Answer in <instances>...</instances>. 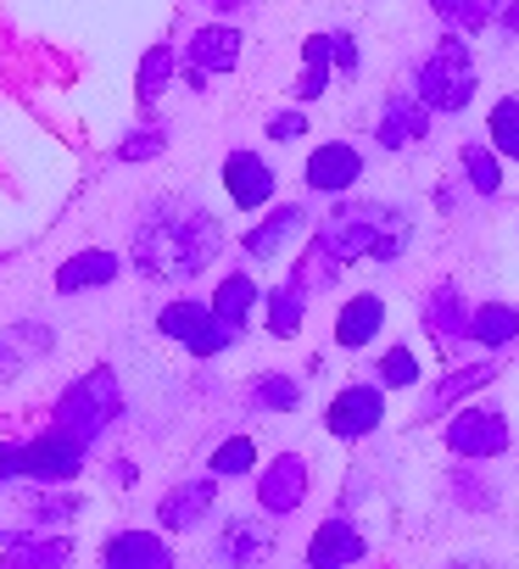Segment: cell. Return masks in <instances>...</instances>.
<instances>
[{
	"instance_id": "cell-1",
	"label": "cell",
	"mask_w": 519,
	"mask_h": 569,
	"mask_svg": "<svg viewBox=\"0 0 519 569\" xmlns=\"http://www.w3.org/2000/svg\"><path fill=\"white\" fill-rule=\"evenodd\" d=\"M218 251H223L218 218L207 207L173 196L140 218L129 257L146 279H196V273H207V262H218Z\"/></svg>"
},
{
	"instance_id": "cell-2",
	"label": "cell",
	"mask_w": 519,
	"mask_h": 569,
	"mask_svg": "<svg viewBox=\"0 0 519 569\" xmlns=\"http://www.w3.org/2000/svg\"><path fill=\"white\" fill-rule=\"evenodd\" d=\"M408 212L386 207V201H341L325 223H319V240L341 257V262H358V257H375V262H397L408 251Z\"/></svg>"
},
{
	"instance_id": "cell-3",
	"label": "cell",
	"mask_w": 519,
	"mask_h": 569,
	"mask_svg": "<svg viewBox=\"0 0 519 569\" xmlns=\"http://www.w3.org/2000/svg\"><path fill=\"white\" fill-rule=\"evenodd\" d=\"M475 84L480 79H475V57L463 40H441L419 68V101L430 112H463L475 101Z\"/></svg>"
},
{
	"instance_id": "cell-4",
	"label": "cell",
	"mask_w": 519,
	"mask_h": 569,
	"mask_svg": "<svg viewBox=\"0 0 519 569\" xmlns=\"http://www.w3.org/2000/svg\"><path fill=\"white\" fill-rule=\"evenodd\" d=\"M123 413V391H118V375L112 369H90L84 380H73L57 402V425L62 430H79L84 441H96L112 419Z\"/></svg>"
},
{
	"instance_id": "cell-5",
	"label": "cell",
	"mask_w": 519,
	"mask_h": 569,
	"mask_svg": "<svg viewBox=\"0 0 519 569\" xmlns=\"http://www.w3.org/2000/svg\"><path fill=\"white\" fill-rule=\"evenodd\" d=\"M157 330L168 336V341H179L190 358H218V352H229L234 347V325H223L218 313H212V302H168L162 313H157Z\"/></svg>"
},
{
	"instance_id": "cell-6",
	"label": "cell",
	"mask_w": 519,
	"mask_h": 569,
	"mask_svg": "<svg viewBox=\"0 0 519 569\" xmlns=\"http://www.w3.org/2000/svg\"><path fill=\"white\" fill-rule=\"evenodd\" d=\"M84 458H90V441H84L79 430H62V425H57V430L23 441V480H51V486L79 480Z\"/></svg>"
},
{
	"instance_id": "cell-7",
	"label": "cell",
	"mask_w": 519,
	"mask_h": 569,
	"mask_svg": "<svg viewBox=\"0 0 519 569\" xmlns=\"http://www.w3.org/2000/svg\"><path fill=\"white\" fill-rule=\"evenodd\" d=\"M447 447L458 458H497L508 452V419L497 408H463L447 419Z\"/></svg>"
},
{
	"instance_id": "cell-8",
	"label": "cell",
	"mask_w": 519,
	"mask_h": 569,
	"mask_svg": "<svg viewBox=\"0 0 519 569\" xmlns=\"http://www.w3.org/2000/svg\"><path fill=\"white\" fill-rule=\"evenodd\" d=\"M380 419H386V397H380V386H347V391L330 402V413H325L330 436H341V441H363V436H375Z\"/></svg>"
},
{
	"instance_id": "cell-9",
	"label": "cell",
	"mask_w": 519,
	"mask_h": 569,
	"mask_svg": "<svg viewBox=\"0 0 519 569\" xmlns=\"http://www.w3.org/2000/svg\"><path fill=\"white\" fill-rule=\"evenodd\" d=\"M223 190L240 212H257V207L275 201V168L257 151H229L223 157Z\"/></svg>"
},
{
	"instance_id": "cell-10",
	"label": "cell",
	"mask_w": 519,
	"mask_h": 569,
	"mask_svg": "<svg viewBox=\"0 0 519 569\" xmlns=\"http://www.w3.org/2000/svg\"><path fill=\"white\" fill-rule=\"evenodd\" d=\"M240 62V29L229 23H207L190 40V90H207L212 73H229Z\"/></svg>"
},
{
	"instance_id": "cell-11",
	"label": "cell",
	"mask_w": 519,
	"mask_h": 569,
	"mask_svg": "<svg viewBox=\"0 0 519 569\" xmlns=\"http://www.w3.org/2000/svg\"><path fill=\"white\" fill-rule=\"evenodd\" d=\"M308 190H319V196H347L358 179H363V157H358V146H347V140H330V146H319L313 157H308Z\"/></svg>"
},
{
	"instance_id": "cell-12",
	"label": "cell",
	"mask_w": 519,
	"mask_h": 569,
	"mask_svg": "<svg viewBox=\"0 0 519 569\" xmlns=\"http://www.w3.org/2000/svg\"><path fill=\"white\" fill-rule=\"evenodd\" d=\"M302 497H308V463L297 452L275 458L263 475H257V502H263L269 513H297Z\"/></svg>"
},
{
	"instance_id": "cell-13",
	"label": "cell",
	"mask_w": 519,
	"mask_h": 569,
	"mask_svg": "<svg viewBox=\"0 0 519 569\" xmlns=\"http://www.w3.org/2000/svg\"><path fill=\"white\" fill-rule=\"evenodd\" d=\"M425 134H430V107H425L419 96H391L386 112H380L375 140H380L386 151H408V146H419Z\"/></svg>"
},
{
	"instance_id": "cell-14",
	"label": "cell",
	"mask_w": 519,
	"mask_h": 569,
	"mask_svg": "<svg viewBox=\"0 0 519 569\" xmlns=\"http://www.w3.org/2000/svg\"><path fill=\"white\" fill-rule=\"evenodd\" d=\"M101 563L107 569H168L173 563V547L157 530H118L101 547Z\"/></svg>"
},
{
	"instance_id": "cell-15",
	"label": "cell",
	"mask_w": 519,
	"mask_h": 569,
	"mask_svg": "<svg viewBox=\"0 0 519 569\" xmlns=\"http://www.w3.org/2000/svg\"><path fill=\"white\" fill-rule=\"evenodd\" d=\"M297 234H308V207H275V212H269L263 223H257L240 246H246V257H251V262H275Z\"/></svg>"
},
{
	"instance_id": "cell-16",
	"label": "cell",
	"mask_w": 519,
	"mask_h": 569,
	"mask_svg": "<svg viewBox=\"0 0 519 569\" xmlns=\"http://www.w3.org/2000/svg\"><path fill=\"white\" fill-rule=\"evenodd\" d=\"M212 502H218V486L212 480H184V486H173L157 502V519H162V530H196L212 513Z\"/></svg>"
},
{
	"instance_id": "cell-17",
	"label": "cell",
	"mask_w": 519,
	"mask_h": 569,
	"mask_svg": "<svg viewBox=\"0 0 519 569\" xmlns=\"http://www.w3.org/2000/svg\"><path fill=\"white\" fill-rule=\"evenodd\" d=\"M363 552H369V547H363V530H358V525H347V519L319 525V530H313V541H308V563H313V569L358 563Z\"/></svg>"
},
{
	"instance_id": "cell-18",
	"label": "cell",
	"mask_w": 519,
	"mask_h": 569,
	"mask_svg": "<svg viewBox=\"0 0 519 569\" xmlns=\"http://www.w3.org/2000/svg\"><path fill=\"white\" fill-rule=\"evenodd\" d=\"M123 268L118 251H73L62 268H57V291L73 297V291H96V284H112Z\"/></svg>"
},
{
	"instance_id": "cell-19",
	"label": "cell",
	"mask_w": 519,
	"mask_h": 569,
	"mask_svg": "<svg viewBox=\"0 0 519 569\" xmlns=\"http://www.w3.org/2000/svg\"><path fill=\"white\" fill-rule=\"evenodd\" d=\"M40 358H51V330H46V325H18V330L0 336V380L23 375V369L40 363Z\"/></svg>"
},
{
	"instance_id": "cell-20",
	"label": "cell",
	"mask_w": 519,
	"mask_h": 569,
	"mask_svg": "<svg viewBox=\"0 0 519 569\" xmlns=\"http://www.w3.org/2000/svg\"><path fill=\"white\" fill-rule=\"evenodd\" d=\"M425 330H430L441 347H458V341H469V308H463V297L452 291V284L430 291V302H425Z\"/></svg>"
},
{
	"instance_id": "cell-21",
	"label": "cell",
	"mask_w": 519,
	"mask_h": 569,
	"mask_svg": "<svg viewBox=\"0 0 519 569\" xmlns=\"http://www.w3.org/2000/svg\"><path fill=\"white\" fill-rule=\"evenodd\" d=\"M380 325H386V302L363 291V297H352V302L336 313V341L358 352V347H369V341L380 336Z\"/></svg>"
},
{
	"instance_id": "cell-22",
	"label": "cell",
	"mask_w": 519,
	"mask_h": 569,
	"mask_svg": "<svg viewBox=\"0 0 519 569\" xmlns=\"http://www.w3.org/2000/svg\"><path fill=\"white\" fill-rule=\"evenodd\" d=\"M469 341H480V347H508V341H519V308H508V302H486V308H475L469 313Z\"/></svg>"
},
{
	"instance_id": "cell-23",
	"label": "cell",
	"mask_w": 519,
	"mask_h": 569,
	"mask_svg": "<svg viewBox=\"0 0 519 569\" xmlns=\"http://www.w3.org/2000/svg\"><path fill=\"white\" fill-rule=\"evenodd\" d=\"M251 308H257V284H251V273H223V279H218V291H212V313H218L223 325L246 330Z\"/></svg>"
},
{
	"instance_id": "cell-24",
	"label": "cell",
	"mask_w": 519,
	"mask_h": 569,
	"mask_svg": "<svg viewBox=\"0 0 519 569\" xmlns=\"http://www.w3.org/2000/svg\"><path fill=\"white\" fill-rule=\"evenodd\" d=\"M302 319H308V284L302 279H286L280 291H269V330L280 341H291L302 330Z\"/></svg>"
},
{
	"instance_id": "cell-25",
	"label": "cell",
	"mask_w": 519,
	"mask_h": 569,
	"mask_svg": "<svg viewBox=\"0 0 519 569\" xmlns=\"http://www.w3.org/2000/svg\"><path fill=\"white\" fill-rule=\"evenodd\" d=\"M330 34H313L308 46H302V73H297V101H319L325 90H330Z\"/></svg>"
},
{
	"instance_id": "cell-26",
	"label": "cell",
	"mask_w": 519,
	"mask_h": 569,
	"mask_svg": "<svg viewBox=\"0 0 519 569\" xmlns=\"http://www.w3.org/2000/svg\"><path fill=\"white\" fill-rule=\"evenodd\" d=\"M269 547H275V530H269V525H257V519H234V525L223 530V558H234V563L269 558Z\"/></svg>"
},
{
	"instance_id": "cell-27",
	"label": "cell",
	"mask_w": 519,
	"mask_h": 569,
	"mask_svg": "<svg viewBox=\"0 0 519 569\" xmlns=\"http://www.w3.org/2000/svg\"><path fill=\"white\" fill-rule=\"evenodd\" d=\"M430 7H436V18L452 23L458 34H480V29L497 23V7H502V0H430Z\"/></svg>"
},
{
	"instance_id": "cell-28",
	"label": "cell",
	"mask_w": 519,
	"mask_h": 569,
	"mask_svg": "<svg viewBox=\"0 0 519 569\" xmlns=\"http://www.w3.org/2000/svg\"><path fill=\"white\" fill-rule=\"evenodd\" d=\"M68 558H73V547H68L62 536H57V541H34V536H18V541L7 547V563H12V569H40V563H46V569H62Z\"/></svg>"
},
{
	"instance_id": "cell-29",
	"label": "cell",
	"mask_w": 519,
	"mask_h": 569,
	"mask_svg": "<svg viewBox=\"0 0 519 569\" xmlns=\"http://www.w3.org/2000/svg\"><path fill=\"white\" fill-rule=\"evenodd\" d=\"M251 408L291 413V408H302V386H297L291 375H257V380H251Z\"/></svg>"
},
{
	"instance_id": "cell-30",
	"label": "cell",
	"mask_w": 519,
	"mask_h": 569,
	"mask_svg": "<svg viewBox=\"0 0 519 569\" xmlns=\"http://www.w3.org/2000/svg\"><path fill=\"white\" fill-rule=\"evenodd\" d=\"M173 68H179V62H173V51H168V46H151V51L140 57V79H134V84H140V107H157V101H162V90H168Z\"/></svg>"
},
{
	"instance_id": "cell-31",
	"label": "cell",
	"mask_w": 519,
	"mask_h": 569,
	"mask_svg": "<svg viewBox=\"0 0 519 569\" xmlns=\"http://www.w3.org/2000/svg\"><path fill=\"white\" fill-rule=\"evenodd\" d=\"M491 375H497V363H480V369H458V375H447V380L436 386V397L425 402V413H441V408H452L458 397H469V391L491 386Z\"/></svg>"
},
{
	"instance_id": "cell-32",
	"label": "cell",
	"mask_w": 519,
	"mask_h": 569,
	"mask_svg": "<svg viewBox=\"0 0 519 569\" xmlns=\"http://www.w3.org/2000/svg\"><path fill=\"white\" fill-rule=\"evenodd\" d=\"M486 129H491V151H497V157H513V162H519V101H513V96H502V101L491 107Z\"/></svg>"
},
{
	"instance_id": "cell-33",
	"label": "cell",
	"mask_w": 519,
	"mask_h": 569,
	"mask_svg": "<svg viewBox=\"0 0 519 569\" xmlns=\"http://www.w3.org/2000/svg\"><path fill=\"white\" fill-rule=\"evenodd\" d=\"M463 179L480 190V196H497L502 190V162L491 146H463Z\"/></svg>"
},
{
	"instance_id": "cell-34",
	"label": "cell",
	"mask_w": 519,
	"mask_h": 569,
	"mask_svg": "<svg viewBox=\"0 0 519 569\" xmlns=\"http://www.w3.org/2000/svg\"><path fill=\"white\" fill-rule=\"evenodd\" d=\"M257 469V441L251 436H229L223 447H212V475L218 480H234V475H251Z\"/></svg>"
},
{
	"instance_id": "cell-35",
	"label": "cell",
	"mask_w": 519,
	"mask_h": 569,
	"mask_svg": "<svg viewBox=\"0 0 519 569\" xmlns=\"http://www.w3.org/2000/svg\"><path fill=\"white\" fill-rule=\"evenodd\" d=\"M341 268H347V262H341L325 240H313V246H308V257H302V268H297V279L308 284V291H325V284H330Z\"/></svg>"
},
{
	"instance_id": "cell-36",
	"label": "cell",
	"mask_w": 519,
	"mask_h": 569,
	"mask_svg": "<svg viewBox=\"0 0 519 569\" xmlns=\"http://www.w3.org/2000/svg\"><path fill=\"white\" fill-rule=\"evenodd\" d=\"M380 386H419V358L408 352V347H391L386 358H380Z\"/></svg>"
},
{
	"instance_id": "cell-37",
	"label": "cell",
	"mask_w": 519,
	"mask_h": 569,
	"mask_svg": "<svg viewBox=\"0 0 519 569\" xmlns=\"http://www.w3.org/2000/svg\"><path fill=\"white\" fill-rule=\"evenodd\" d=\"M168 146V129H140V134H129L123 146H118V157L123 162H146V157H157Z\"/></svg>"
},
{
	"instance_id": "cell-38",
	"label": "cell",
	"mask_w": 519,
	"mask_h": 569,
	"mask_svg": "<svg viewBox=\"0 0 519 569\" xmlns=\"http://www.w3.org/2000/svg\"><path fill=\"white\" fill-rule=\"evenodd\" d=\"M308 134V118L302 112H275L269 118V140H302Z\"/></svg>"
},
{
	"instance_id": "cell-39",
	"label": "cell",
	"mask_w": 519,
	"mask_h": 569,
	"mask_svg": "<svg viewBox=\"0 0 519 569\" xmlns=\"http://www.w3.org/2000/svg\"><path fill=\"white\" fill-rule=\"evenodd\" d=\"M330 62H336L341 73H358V46H352V34H330Z\"/></svg>"
},
{
	"instance_id": "cell-40",
	"label": "cell",
	"mask_w": 519,
	"mask_h": 569,
	"mask_svg": "<svg viewBox=\"0 0 519 569\" xmlns=\"http://www.w3.org/2000/svg\"><path fill=\"white\" fill-rule=\"evenodd\" d=\"M0 480H23V441H0Z\"/></svg>"
},
{
	"instance_id": "cell-41",
	"label": "cell",
	"mask_w": 519,
	"mask_h": 569,
	"mask_svg": "<svg viewBox=\"0 0 519 569\" xmlns=\"http://www.w3.org/2000/svg\"><path fill=\"white\" fill-rule=\"evenodd\" d=\"M497 23H502V34H519V0H502V7H497Z\"/></svg>"
},
{
	"instance_id": "cell-42",
	"label": "cell",
	"mask_w": 519,
	"mask_h": 569,
	"mask_svg": "<svg viewBox=\"0 0 519 569\" xmlns=\"http://www.w3.org/2000/svg\"><path fill=\"white\" fill-rule=\"evenodd\" d=\"M207 7H218V12H234V7H240V0H207Z\"/></svg>"
}]
</instances>
